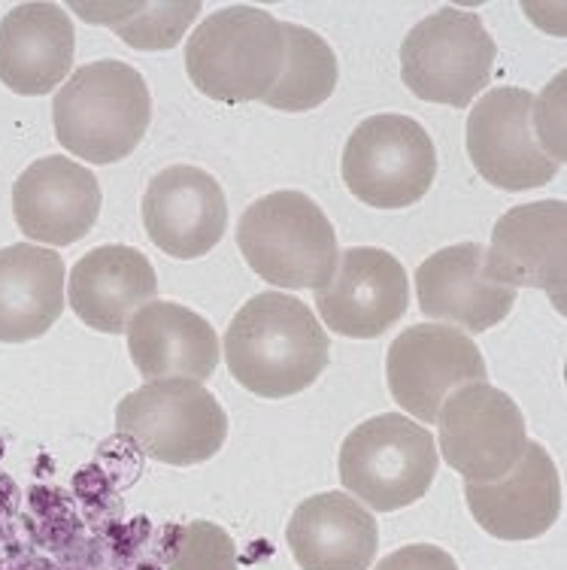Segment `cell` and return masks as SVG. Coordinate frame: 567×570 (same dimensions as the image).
Instances as JSON below:
<instances>
[{"mask_svg": "<svg viewBox=\"0 0 567 570\" xmlns=\"http://www.w3.org/2000/svg\"><path fill=\"white\" fill-rule=\"evenodd\" d=\"M325 328L316 313L283 292H262L225 331L231 376L258 397H292L316 383L328 367Z\"/></svg>", "mask_w": 567, "mask_h": 570, "instance_id": "1", "label": "cell"}, {"mask_svg": "<svg viewBox=\"0 0 567 570\" xmlns=\"http://www.w3.org/2000/svg\"><path fill=\"white\" fill-rule=\"evenodd\" d=\"M55 137L91 165H116L140 146L153 121V95L140 70L104 58L74 70L52 104Z\"/></svg>", "mask_w": 567, "mask_h": 570, "instance_id": "2", "label": "cell"}, {"mask_svg": "<svg viewBox=\"0 0 567 570\" xmlns=\"http://www.w3.org/2000/svg\"><path fill=\"white\" fill-rule=\"evenodd\" d=\"M237 246L255 274L292 292L325 288L340 262L334 225L304 191L252 200L237 225Z\"/></svg>", "mask_w": 567, "mask_h": 570, "instance_id": "3", "label": "cell"}, {"mask_svg": "<svg viewBox=\"0 0 567 570\" xmlns=\"http://www.w3.org/2000/svg\"><path fill=\"white\" fill-rule=\"evenodd\" d=\"M280 22L258 7L213 12L186 40V70L201 95L222 104L264 100L283 73Z\"/></svg>", "mask_w": 567, "mask_h": 570, "instance_id": "4", "label": "cell"}, {"mask_svg": "<svg viewBox=\"0 0 567 570\" xmlns=\"http://www.w3.org/2000/svg\"><path fill=\"white\" fill-rule=\"evenodd\" d=\"M340 483L355 501L377 513H394L426 498L437 476V443L431 431L401 413L361 422L343 440Z\"/></svg>", "mask_w": 567, "mask_h": 570, "instance_id": "5", "label": "cell"}, {"mask_svg": "<svg viewBox=\"0 0 567 570\" xmlns=\"http://www.w3.org/2000/svg\"><path fill=\"white\" fill-rule=\"evenodd\" d=\"M116 425L149 459L174 468L209 461L228 438V413L197 380H149L121 397Z\"/></svg>", "mask_w": 567, "mask_h": 570, "instance_id": "6", "label": "cell"}, {"mask_svg": "<svg viewBox=\"0 0 567 570\" xmlns=\"http://www.w3.org/2000/svg\"><path fill=\"white\" fill-rule=\"evenodd\" d=\"M498 46L477 12L443 10L413 24L401 43V79L419 100L468 107L489 86Z\"/></svg>", "mask_w": 567, "mask_h": 570, "instance_id": "7", "label": "cell"}, {"mask_svg": "<svg viewBox=\"0 0 567 570\" xmlns=\"http://www.w3.org/2000/svg\"><path fill=\"white\" fill-rule=\"evenodd\" d=\"M434 176V140L410 116H371L350 134L343 149V183L364 207H413L426 198Z\"/></svg>", "mask_w": 567, "mask_h": 570, "instance_id": "8", "label": "cell"}, {"mask_svg": "<svg viewBox=\"0 0 567 570\" xmlns=\"http://www.w3.org/2000/svg\"><path fill=\"white\" fill-rule=\"evenodd\" d=\"M440 455L468 483H498L522 459L528 431L514 397L489 383L456 389L437 410Z\"/></svg>", "mask_w": 567, "mask_h": 570, "instance_id": "9", "label": "cell"}, {"mask_svg": "<svg viewBox=\"0 0 567 570\" xmlns=\"http://www.w3.org/2000/svg\"><path fill=\"white\" fill-rule=\"evenodd\" d=\"M486 358L468 334L437 322L401 331L385 355V380L398 406L419 422H434L456 389L486 383Z\"/></svg>", "mask_w": 567, "mask_h": 570, "instance_id": "10", "label": "cell"}, {"mask_svg": "<svg viewBox=\"0 0 567 570\" xmlns=\"http://www.w3.org/2000/svg\"><path fill=\"white\" fill-rule=\"evenodd\" d=\"M468 155L477 174L501 191H528L553 183L561 167L544 153L535 125V95L491 88L468 116Z\"/></svg>", "mask_w": 567, "mask_h": 570, "instance_id": "11", "label": "cell"}, {"mask_svg": "<svg viewBox=\"0 0 567 570\" xmlns=\"http://www.w3.org/2000/svg\"><path fill=\"white\" fill-rule=\"evenodd\" d=\"M410 304L404 264L377 246H352L340 253L331 283L316 292L325 328L352 341H373L392 328Z\"/></svg>", "mask_w": 567, "mask_h": 570, "instance_id": "12", "label": "cell"}, {"mask_svg": "<svg viewBox=\"0 0 567 570\" xmlns=\"http://www.w3.org/2000/svg\"><path fill=\"white\" fill-rule=\"evenodd\" d=\"M567 204L537 200L504 213L491 228L486 274L514 288H540L565 313Z\"/></svg>", "mask_w": 567, "mask_h": 570, "instance_id": "13", "label": "cell"}, {"mask_svg": "<svg viewBox=\"0 0 567 570\" xmlns=\"http://www.w3.org/2000/svg\"><path fill=\"white\" fill-rule=\"evenodd\" d=\"M149 240L179 262L207 255L228 228V200L216 176L192 165L167 167L143 195Z\"/></svg>", "mask_w": 567, "mask_h": 570, "instance_id": "14", "label": "cell"}, {"mask_svg": "<svg viewBox=\"0 0 567 570\" xmlns=\"http://www.w3.org/2000/svg\"><path fill=\"white\" fill-rule=\"evenodd\" d=\"M98 176L74 158L49 155L33 161L12 186V216L28 240L70 246L98 225Z\"/></svg>", "mask_w": 567, "mask_h": 570, "instance_id": "15", "label": "cell"}, {"mask_svg": "<svg viewBox=\"0 0 567 570\" xmlns=\"http://www.w3.org/2000/svg\"><path fill=\"white\" fill-rule=\"evenodd\" d=\"M419 309L465 334H486L510 316L516 288L486 274V246L456 243L428 255L416 271Z\"/></svg>", "mask_w": 567, "mask_h": 570, "instance_id": "16", "label": "cell"}, {"mask_svg": "<svg viewBox=\"0 0 567 570\" xmlns=\"http://www.w3.org/2000/svg\"><path fill=\"white\" fill-rule=\"evenodd\" d=\"M470 515L498 540H535L556 525L565 498L556 461L540 443H525L522 459L498 483L465 485Z\"/></svg>", "mask_w": 567, "mask_h": 570, "instance_id": "17", "label": "cell"}, {"mask_svg": "<svg viewBox=\"0 0 567 570\" xmlns=\"http://www.w3.org/2000/svg\"><path fill=\"white\" fill-rule=\"evenodd\" d=\"M77 31L58 3H19L0 19V82L25 95H49L74 70Z\"/></svg>", "mask_w": 567, "mask_h": 570, "instance_id": "18", "label": "cell"}, {"mask_svg": "<svg viewBox=\"0 0 567 570\" xmlns=\"http://www.w3.org/2000/svg\"><path fill=\"white\" fill-rule=\"evenodd\" d=\"M70 307L88 328L104 334L128 331L131 318L158 295V276L153 262L121 243L91 249L74 264L67 279Z\"/></svg>", "mask_w": 567, "mask_h": 570, "instance_id": "19", "label": "cell"}, {"mask_svg": "<svg viewBox=\"0 0 567 570\" xmlns=\"http://www.w3.org/2000/svg\"><path fill=\"white\" fill-rule=\"evenodd\" d=\"M285 540L301 570H368L377 559L380 531L371 510L355 498L322 492L292 513Z\"/></svg>", "mask_w": 567, "mask_h": 570, "instance_id": "20", "label": "cell"}, {"mask_svg": "<svg viewBox=\"0 0 567 570\" xmlns=\"http://www.w3.org/2000/svg\"><path fill=\"white\" fill-rule=\"evenodd\" d=\"M128 352L149 380L183 376L204 383L218 364V334L195 309L153 301L128 325Z\"/></svg>", "mask_w": 567, "mask_h": 570, "instance_id": "21", "label": "cell"}, {"mask_svg": "<svg viewBox=\"0 0 567 570\" xmlns=\"http://www.w3.org/2000/svg\"><path fill=\"white\" fill-rule=\"evenodd\" d=\"M65 262L31 243L0 249V343L43 337L65 313Z\"/></svg>", "mask_w": 567, "mask_h": 570, "instance_id": "22", "label": "cell"}, {"mask_svg": "<svg viewBox=\"0 0 567 570\" xmlns=\"http://www.w3.org/2000/svg\"><path fill=\"white\" fill-rule=\"evenodd\" d=\"M280 31L285 43L283 73L262 104L283 112L316 110L338 88V56L325 37L304 24L280 22Z\"/></svg>", "mask_w": 567, "mask_h": 570, "instance_id": "23", "label": "cell"}, {"mask_svg": "<svg viewBox=\"0 0 567 570\" xmlns=\"http://www.w3.org/2000/svg\"><path fill=\"white\" fill-rule=\"evenodd\" d=\"M86 22L107 24L134 49H174L201 12V0H140V3H74Z\"/></svg>", "mask_w": 567, "mask_h": 570, "instance_id": "24", "label": "cell"}, {"mask_svg": "<svg viewBox=\"0 0 567 570\" xmlns=\"http://www.w3.org/2000/svg\"><path fill=\"white\" fill-rule=\"evenodd\" d=\"M170 570H237V547L225 528L197 519L179 531Z\"/></svg>", "mask_w": 567, "mask_h": 570, "instance_id": "25", "label": "cell"}, {"mask_svg": "<svg viewBox=\"0 0 567 570\" xmlns=\"http://www.w3.org/2000/svg\"><path fill=\"white\" fill-rule=\"evenodd\" d=\"M565 79L567 73L561 70L540 98H535V125L537 137L544 153L556 161L558 167L565 165Z\"/></svg>", "mask_w": 567, "mask_h": 570, "instance_id": "26", "label": "cell"}, {"mask_svg": "<svg viewBox=\"0 0 567 570\" xmlns=\"http://www.w3.org/2000/svg\"><path fill=\"white\" fill-rule=\"evenodd\" d=\"M377 570H459V564L440 547L413 543V547H404L392 552V556H385L377 564Z\"/></svg>", "mask_w": 567, "mask_h": 570, "instance_id": "27", "label": "cell"}]
</instances>
